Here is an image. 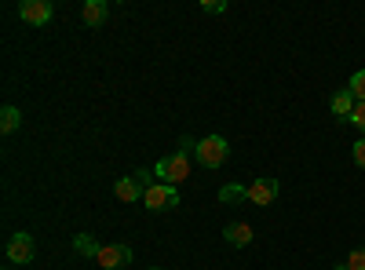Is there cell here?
<instances>
[{"label":"cell","instance_id":"8fae6325","mask_svg":"<svg viewBox=\"0 0 365 270\" xmlns=\"http://www.w3.org/2000/svg\"><path fill=\"white\" fill-rule=\"evenodd\" d=\"M113 194H117L120 201H125V204H139V197H143V190H139V183H135L132 175L117 179V183H113Z\"/></svg>","mask_w":365,"mask_h":270},{"label":"cell","instance_id":"52a82bcc","mask_svg":"<svg viewBox=\"0 0 365 270\" xmlns=\"http://www.w3.org/2000/svg\"><path fill=\"white\" fill-rule=\"evenodd\" d=\"M274 197H278V179H256V183L249 187V201L259 204V208L274 204Z\"/></svg>","mask_w":365,"mask_h":270},{"label":"cell","instance_id":"5bb4252c","mask_svg":"<svg viewBox=\"0 0 365 270\" xmlns=\"http://www.w3.org/2000/svg\"><path fill=\"white\" fill-rule=\"evenodd\" d=\"M220 201H223V204H237V201H249V187L227 183V187H220Z\"/></svg>","mask_w":365,"mask_h":270},{"label":"cell","instance_id":"4fadbf2b","mask_svg":"<svg viewBox=\"0 0 365 270\" xmlns=\"http://www.w3.org/2000/svg\"><path fill=\"white\" fill-rule=\"evenodd\" d=\"M19 125H22V113H19L15 106H4V110H0V132H4V135L19 132Z\"/></svg>","mask_w":365,"mask_h":270},{"label":"cell","instance_id":"6da1fadb","mask_svg":"<svg viewBox=\"0 0 365 270\" xmlns=\"http://www.w3.org/2000/svg\"><path fill=\"white\" fill-rule=\"evenodd\" d=\"M194 150H197V142H194V139H182V146L175 150V154H165V157L158 161L154 175L161 179V183H168V187L187 183L190 172H194Z\"/></svg>","mask_w":365,"mask_h":270},{"label":"cell","instance_id":"8992f818","mask_svg":"<svg viewBox=\"0 0 365 270\" xmlns=\"http://www.w3.org/2000/svg\"><path fill=\"white\" fill-rule=\"evenodd\" d=\"M103 270H117V266H128L132 263V249L128 245H103L99 259H96Z\"/></svg>","mask_w":365,"mask_h":270},{"label":"cell","instance_id":"5b68a950","mask_svg":"<svg viewBox=\"0 0 365 270\" xmlns=\"http://www.w3.org/2000/svg\"><path fill=\"white\" fill-rule=\"evenodd\" d=\"M8 263H34V234H11V242L4 249Z\"/></svg>","mask_w":365,"mask_h":270},{"label":"cell","instance_id":"7a4b0ae2","mask_svg":"<svg viewBox=\"0 0 365 270\" xmlns=\"http://www.w3.org/2000/svg\"><path fill=\"white\" fill-rule=\"evenodd\" d=\"M227 157H230V142L223 139V135H205L201 142H197V150H194V161L201 165V168H220V165H227Z\"/></svg>","mask_w":365,"mask_h":270},{"label":"cell","instance_id":"7402d4cb","mask_svg":"<svg viewBox=\"0 0 365 270\" xmlns=\"http://www.w3.org/2000/svg\"><path fill=\"white\" fill-rule=\"evenodd\" d=\"M4 270H11V266H4Z\"/></svg>","mask_w":365,"mask_h":270},{"label":"cell","instance_id":"7c38bea8","mask_svg":"<svg viewBox=\"0 0 365 270\" xmlns=\"http://www.w3.org/2000/svg\"><path fill=\"white\" fill-rule=\"evenodd\" d=\"M73 249H77L81 256H91V259H99V252H103V245H99L91 234H77V237H73Z\"/></svg>","mask_w":365,"mask_h":270},{"label":"cell","instance_id":"277c9868","mask_svg":"<svg viewBox=\"0 0 365 270\" xmlns=\"http://www.w3.org/2000/svg\"><path fill=\"white\" fill-rule=\"evenodd\" d=\"M51 15H55V8H51V0H22L19 4V19L26 22V26H48L51 22Z\"/></svg>","mask_w":365,"mask_h":270},{"label":"cell","instance_id":"ac0fdd59","mask_svg":"<svg viewBox=\"0 0 365 270\" xmlns=\"http://www.w3.org/2000/svg\"><path fill=\"white\" fill-rule=\"evenodd\" d=\"M347 121H351L358 132H365V103H358V106H354V113L347 117Z\"/></svg>","mask_w":365,"mask_h":270},{"label":"cell","instance_id":"9a60e30c","mask_svg":"<svg viewBox=\"0 0 365 270\" xmlns=\"http://www.w3.org/2000/svg\"><path fill=\"white\" fill-rule=\"evenodd\" d=\"M347 92L358 99V103H365V70H358L354 77H351V84H347Z\"/></svg>","mask_w":365,"mask_h":270},{"label":"cell","instance_id":"ffe728a7","mask_svg":"<svg viewBox=\"0 0 365 270\" xmlns=\"http://www.w3.org/2000/svg\"><path fill=\"white\" fill-rule=\"evenodd\" d=\"M150 270H161V266H150Z\"/></svg>","mask_w":365,"mask_h":270},{"label":"cell","instance_id":"9c48e42d","mask_svg":"<svg viewBox=\"0 0 365 270\" xmlns=\"http://www.w3.org/2000/svg\"><path fill=\"white\" fill-rule=\"evenodd\" d=\"M223 242H227L230 249L252 245V227H249V223H227V227H223Z\"/></svg>","mask_w":365,"mask_h":270},{"label":"cell","instance_id":"44dd1931","mask_svg":"<svg viewBox=\"0 0 365 270\" xmlns=\"http://www.w3.org/2000/svg\"><path fill=\"white\" fill-rule=\"evenodd\" d=\"M336 270H347V266H336Z\"/></svg>","mask_w":365,"mask_h":270},{"label":"cell","instance_id":"ba28073f","mask_svg":"<svg viewBox=\"0 0 365 270\" xmlns=\"http://www.w3.org/2000/svg\"><path fill=\"white\" fill-rule=\"evenodd\" d=\"M106 19H110V4H106V0H84V8H81V22L84 26L99 29Z\"/></svg>","mask_w":365,"mask_h":270},{"label":"cell","instance_id":"2e32d148","mask_svg":"<svg viewBox=\"0 0 365 270\" xmlns=\"http://www.w3.org/2000/svg\"><path fill=\"white\" fill-rule=\"evenodd\" d=\"M347 270H365V245L361 249H354L351 256H347V263H344Z\"/></svg>","mask_w":365,"mask_h":270},{"label":"cell","instance_id":"d6986e66","mask_svg":"<svg viewBox=\"0 0 365 270\" xmlns=\"http://www.w3.org/2000/svg\"><path fill=\"white\" fill-rule=\"evenodd\" d=\"M351 154H354V165H358V168H365V135L351 146Z\"/></svg>","mask_w":365,"mask_h":270},{"label":"cell","instance_id":"e0dca14e","mask_svg":"<svg viewBox=\"0 0 365 270\" xmlns=\"http://www.w3.org/2000/svg\"><path fill=\"white\" fill-rule=\"evenodd\" d=\"M201 11H208V15H223V11H227V0H201Z\"/></svg>","mask_w":365,"mask_h":270},{"label":"cell","instance_id":"3957f363","mask_svg":"<svg viewBox=\"0 0 365 270\" xmlns=\"http://www.w3.org/2000/svg\"><path fill=\"white\" fill-rule=\"evenodd\" d=\"M143 204L150 208V212H165V208H175V204H179V187H168V183H161V179H158V183L143 194Z\"/></svg>","mask_w":365,"mask_h":270},{"label":"cell","instance_id":"30bf717a","mask_svg":"<svg viewBox=\"0 0 365 270\" xmlns=\"http://www.w3.org/2000/svg\"><path fill=\"white\" fill-rule=\"evenodd\" d=\"M354 106H358V99H354V95L347 92V88H344V92H336V95H332V99H329V110H332V113H336V117H340V121H347V117L354 113Z\"/></svg>","mask_w":365,"mask_h":270}]
</instances>
